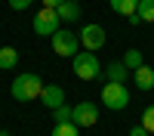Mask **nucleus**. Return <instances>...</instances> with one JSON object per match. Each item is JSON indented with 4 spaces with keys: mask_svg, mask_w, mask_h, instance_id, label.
Wrapping results in <instances>:
<instances>
[{
    "mask_svg": "<svg viewBox=\"0 0 154 136\" xmlns=\"http://www.w3.org/2000/svg\"><path fill=\"white\" fill-rule=\"evenodd\" d=\"M43 81L37 77V74H19L16 81L9 84V93H12V99H19V102H31V99H40V93H43Z\"/></svg>",
    "mask_w": 154,
    "mask_h": 136,
    "instance_id": "1",
    "label": "nucleus"
},
{
    "mask_svg": "<svg viewBox=\"0 0 154 136\" xmlns=\"http://www.w3.org/2000/svg\"><path fill=\"white\" fill-rule=\"evenodd\" d=\"M71 68H74V74H77L80 81H96L99 74H102V65H99L96 53H86V49L71 59Z\"/></svg>",
    "mask_w": 154,
    "mask_h": 136,
    "instance_id": "2",
    "label": "nucleus"
},
{
    "mask_svg": "<svg viewBox=\"0 0 154 136\" xmlns=\"http://www.w3.org/2000/svg\"><path fill=\"white\" fill-rule=\"evenodd\" d=\"M49 40H53V49H56L59 56H65V59H74L77 53H80V34H74V31L59 28Z\"/></svg>",
    "mask_w": 154,
    "mask_h": 136,
    "instance_id": "3",
    "label": "nucleus"
},
{
    "mask_svg": "<svg viewBox=\"0 0 154 136\" xmlns=\"http://www.w3.org/2000/svg\"><path fill=\"white\" fill-rule=\"evenodd\" d=\"M102 102L111 111H120V108L130 105V90H126L123 84H105L102 87Z\"/></svg>",
    "mask_w": 154,
    "mask_h": 136,
    "instance_id": "4",
    "label": "nucleus"
},
{
    "mask_svg": "<svg viewBox=\"0 0 154 136\" xmlns=\"http://www.w3.org/2000/svg\"><path fill=\"white\" fill-rule=\"evenodd\" d=\"M59 25H62V19H59V12L56 9H37V16H34V34H43V37H53L56 31H59Z\"/></svg>",
    "mask_w": 154,
    "mask_h": 136,
    "instance_id": "5",
    "label": "nucleus"
},
{
    "mask_svg": "<svg viewBox=\"0 0 154 136\" xmlns=\"http://www.w3.org/2000/svg\"><path fill=\"white\" fill-rule=\"evenodd\" d=\"M80 43L86 46V53H96L99 46H105V28L102 25H83L80 28Z\"/></svg>",
    "mask_w": 154,
    "mask_h": 136,
    "instance_id": "6",
    "label": "nucleus"
},
{
    "mask_svg": "<svg viewBox=\"0 0 154 136\" xmlns=\"http://www.w3.org/2000/svg\"><path fill=\"white\" fill-rule=\"evenodd\" d=\"M96 121H99V108H96L93 102L74 105V124H77V127H93Z\"/></svg>",
    "mask_w": 154,
    "mask_h": 136,
    "instance_id": "7",
    "label": "nucleus"
},
{
    "mask_svg": "<svg viewBox=\"0 0 154 136\" xmlns=\"http://www.w3.org/2000/svg\"><path fill=\"white\" fill-rule=\"evenodd\" d=\"M40 102L46 105V108H62L65 105V90H62V87H56V84H46L43 87V93H40Z\"/></svg>",
    "mask_w": 154,
    "mask_h": 136,
    "instance_id": "8",
    "label": "nucleus"
},
{
    "mask_svg": "<svg viewBox=\"0 0 154 136\" xmlns=\"http://www.w3.org/2000/svg\"><path fill=\"white\" fill-rule=\"evenodd\" d=\"M126 65L123 62H111V65H105V77H108V84H126Z\"/></svg>",
    "mask_w": 154,
    "mask_h": 136,
    "instance_id": "9",
    "label": "nucleus"
},
{
    "mask_svg": "<svg viewBox=\"0 0 154 136\" xmlns=\"http://www.w3.org/2000/svg\"><path fill=\"white\" fill-rule=\"evenodd\" d=\"M56 12H59V19H62V22H77L83 9H80V3H74V0H65V3H62Z\"/></svg>",
    "mask_w": 154,
    "mask_h": 136,
    "instance_id": "10",
    "label": "nucleus"
},
{
    "mask_svg": "<svg viewBox=\"0 0 154 136\" xmlns=\"http://www.w3.org/2000/svg\"><path fill=\"white\" fill-rule=\"evenodd\" d=\"M136 87H139V90H151V87H154V71L148 65H142L136 71Z\"/></svg>",
    "mask_w": 154,
    "mask_h": 136,
    "instance_id": "11",
    "label": "nucleus"
},
{
    "mask_svg": "<svg viewBox=\"0 0 154 136\" xmlns=\"http://www.w3.org/2000/svg\"><path fill=\"white\" fill-rule=\"evenodd\" d=\"M120 62L126 65V71H139V68L145 65V62H142V53H139V49H126V56H123Z\"/></svg>",
    "mask_w": 154,
    "mask_h": 136,
    "instance_id": "12",
    "label": "nucleus"
},
{
    "mask_svg": "<svg viewBox=\"0 0 154 136\" xmlns=\"http://www.w3.org/2000/svg\"><path fill=\"white\" fill-rule=\"evenodd\" d=\"M111 9L120 12V16H133L139 9V0H111Z\"/></svg>",
    "mask_w": 154,
    "mask_h": 136,
    "instance_id": "13",
    "label": "nucleus"
},
{
    "mask_svg": "<svg viewBox=\"0 0 154 136\" xmlns=\"http://www.w3.org/2000/svg\"><path fill=\"white\" fill-rule=\"evenodd\" d=\"M16 62H19V53H16V49H12V46H3V49H0V68H16Z\"/></svg>",
    "mask_w": 154,
    "mask_h": 136,
    "instance_id": "14",
    "label": "nucleus"
},
{
    "mask_svg": "<svg viewBox=\"0 0 154 136\" xmlns=\"http://www.w3.org/2000/svg\"><path fill=\"white\" fill-rule=\"evenodd\" d=\"M139 19L142 22H154V0H139Z\"/></svg>",
    "mask_w": 154,
    "mask_h": 136,
    "instance_id": "15",
    "label": "nucleus"
},
{
    "mask_svg": "<svg viewBox=\"0 0 154 136\" xmlns=\"http://www.w3.org/2000/svg\"><path fill=\"white\" fill-rule=\"evenodd\" d=\"M53 136H80V127L71 121V124H56L53 127Z\"/></svg>",
    "mask_w": 154,
    "mask_h": 136,
    "instance_id": "16",
    "label": "nucleus"
},
{
    "mask_svg": "<svg viewBox=\"0 0 154 136\" xmlns=\"http://www.w3.org/2000/svg\"><path fill=\"white\" fill-rule=\"evenodd\" d=\"M53 118H56V124H71V121H74V108L62 105V108H56V111H53Z\"/></svg>",
    "mask_w": 154,
    "mask_h": 136,
    "instance_id": "17",
    "label": "nucleus"
},
{
    "mask_svg": "<svg viewBox=\"0 0 154 136\" xmlns=\"http://www.w3.org/2000/svg\"><path fill=\"white\" fill-rule=\"evenodd\" d=\"M142 127H145L148 133H154V105H148V108L142 111Z\"/></svg>",
    "mask_w": 154,
    "mask_h": 136,
    "instance_id": "18",
    "label": "nucleus"
},
{
    "mask_svg": "<svg viewBox=\"0 0 154 136\" xmlns=\"http://www.w3.org/2000/svg\"><path fill=\"white\" fill-rule=\"evenodd\" d=\"M34 0H9V9H28Z\"/></svg>",
    "mask_w": 154,
    "mask_h": 136,
    "instance_id": "19",
    "label": "nucleus"
},
{
    "mask_svg": "<svg viewBox=\"0 0 154 136\" xmlns=\"http://www.w3.org/2000/svg\"><path fill=\"white\" fill-rule=\"evenodd\" d=\"M62 3H65V0H43V6H46V9H59Z\"/></svg>",
    "mask_w": 154,
    "mask_h": 136,
    "instance_id": "20",
    "label": "nucleus"
},
{
    "mask_svg": "<svg viewBox=\"0 0 154 136\" xmlns=\"http://www.w3.org/2000/svg\"><path fill=\"white\" fill-rule=\"evenodd\" d=\"M130 136H148V130L142 127V124H139V127H133V130H130Z\"/></svg>",
    "mask_w": 154,
    "mask_h": 136,
    "instance_id": "21",
    "label": "nucleus"
},
{
    "mask_svg": "<svg viewBox=\"0 0 154 136\" xmlns=\"http://www.w3.org/2000/svg\"><path fill=\"white\" fill-rule=\"evenodd\" d=\"M0 136H9V130H0Z\"/></svg>",
    "mask_w": 154,
    "mask_h": 136,
    "instance_id": "22",
    "label": "nucleus"
}]
</instances>
